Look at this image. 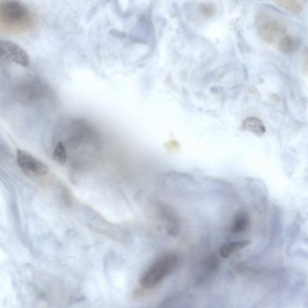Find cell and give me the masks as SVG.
<instances>
[{
  "label": "cell",
  "mask_w": 308,
  "mask_h": 308,
  "mask_svg": "<svg viewBox=\"0 0 308 308\" xmlns=\"http://www.w3.org/2000/svg\"><path fill=\"white\" fill-rule=\"evenodd\" d=\"M12 96L24 105H35L51 96V89L41 79L35 77H25L18 80L12 89Z\"/></svg>",
  "instance_id": "7a4b0ae2"
},
{
  "label": "cell",
  "mask_w": 308,
  "mask_h": 308,
  "mask_svg": "<svg viewBox=\"0 0 308 308\" xmlns=\"http://www.w3.org/2000/svg\"><path fill=\"white\" fill-rule=\"evenodd\" d=\"M154 206L159 218L164 222L168 233L172 236H177L180 232V220L176 212L166 203L157 202Z\"/></svg>",
  "instance_id": "5b68a950"
},
{
  "label": "cell",
  "mask_w": 308,
  "mask_h": 308,
  "mask_svg": "<svg viewBox=\"0 0 308 308\" xmlns=\"http://www.w3.org/2000/svg\"><path fill=\"white\" fill-rule=\"evenodd\" d=\"M285 33V28L280 22L275 20L262 22L259 25L258 34L262 40L271 44Z\"/></svg>",
  "instance_id": "52a82bcc"
},
{
  "label": "cell",
  "mask_w": 308,
  "mask_h": 308,
  "mask_svg": "<svg viewBox=\"0 0 308 308\" xmlns=\"http://www.w3.org/2000/svg\"><path fill=\"white\" fill-rule=\"evenodd\" d=\"M302 70L304 73H308V47H306L303 51Z\"/></svg>",
  "instance_id": "5bb4252c"
},
{
  "label": "cell",
  "mask_w": 308,
  "mask_h": 308,
  "mask_svg": "<svg viewBox=\"0 0 308 308\" xmlns=\"http://www.w3.org/2000/svg\"><path fill=\"white\" fill-rule=\"evenodd\" d=\"M250 225V217L246 212L239 211L233 216L229 232L233 233H242L246 231Z\"/></svg>",
  "instance_id": "ba28073f"
},
{
  "label": "cell",
  "mask_w": 308,
  "mask_h": 308,
  "mask_svg": "<svg viewBox=\"0 0 308 308\" xmlns=\"http://www.w3.org/2000/svg\"><path fill=\"white\" fill-rule=\"evenodd\" d=\"M35 24L33 15L27 7L17 1L0 2V28L9 35L28 33Z\"/></svg>",
  "instance_id": "6da1fadb"
},
{
  "label": "cell",
  "mask_w": 308,
  "mask_h": 308,
  "mask_svg": "<svg viewBox=\"0 0 308 308\" xmlns=\"http://www.w3.org/2000/svg\"><path fill=\"white\" fill-rule=\"evenodd\" d=\"M178 258L175 254H167L159 258L143 275L141 284L145 288L156 286L173 272L178 264Z\"/></svg>",
  "instance_id": "3957f363"
},
{
  "label": "cell",
  "mask_w": 308,
  "mask_h": 308,
  "mask_svg": "<svg viewBox=\"0 0 308 308\" xmlns=\"http://www.w3.org/2000/svg\"><path fill=\"white\" fill-rule=\"evenodd\" d=\"M298 41L291 36L287 35L281 39L278 44L279 50L285 54L293 53L298 47Z\"/></svg>",
  "instance_id": "8fae6325"
},
{
  "label": "cell",
  "mask_w": 308,
  "mask_h": 308,
  "mask_svg": "<svg viewBox=\"0 0 308 308\" xmlns=\"http://www.w3.org/2000/svg\"><path fill=\"white\" fill-rule=\"evenodd\" d=\"M66 152L64 145L58 142L54 149L53 154L54 160L60 164H63L66 161Z\"/></svg>",
  "instance_id": "4fadbf2b"
},
{
  "label": "cell",
  "mask_w": 308,
  "mask_h": 308,
  "mask_svg": "<svg viewBox=\"0 0 308 308\" xmlns=\"http://www.w3.org/2000/svg\"><path fill=\"white\" fill-rule=\"evenodd\" d=\"M252 242L248 239L245 241L228 242L223 245L220 249V255L223 258H228L234 253L242 250L251 244Z\"/></svg>",
  "instance_id": "9c48e42d"
},
{
  "label": "cell",
  "mask_w": 308,
  "mask_h": 308,
  "mask_svg": "<svg viewBox=\"0 0 308 308\" xmlns=\"http://www.w3.org/2000/svg\"><path fill=\"white\" fill-rule=\"evenodd\" d=\"M243 128L258 136L263 135L266 131L263 122L260 119L253 117L246 119L243 121Z\"/></svg>",
  "instance_id": "30bf717a"
},
{
  "label": "cell",
  "mask_w": 308,
  "mask_h": 308,
  "mask_svg": "<svg viewBox=\"0 0 308 308\" xmlns=\"http://www.w3.org/2000/svg\"><path fill=\"white\" fill-rule=\"evenodd\" d=\"M2 57L19 65L27 67L30 64V58L22 48L13 42L1 41Z\"/></svg>",
  "instance_id": "8992f818"
},
{
  "label": "cell",
  "mask_w": 308,
  "mask_h": 308,
  "mask_svg": "<svg viewBox=\"0 0 308 308\" xmlns=\"http://www.w3.org/2000/svg\"><path fill=\"white\" fill-rule=\"evenodd\" d=\"M275 3L280 8L293 14H300L303 10V5L296 0H279L275 2Z\"/></svg>",
  "instance_id": "7c38bea8"
},
{
  "label": "cell",
  "mask_w": 308,
  "mask_h": 308,
  "mask_svg": "<svg viewBox=\"0 0 308 308\" xmlns=\"http://www.w3.org/2000/svg\"><path fill=\"white\" fill-rule=\"evenodd\" d=\"M17 162L21 170L30 176H44L48 173L46 164L25 151H18Z\"/></svg>",
  "instance_id": "277c9868"
}]
</instances>
